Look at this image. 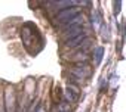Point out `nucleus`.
Returning a JSON list of instances; mask_svg holds the SVG:
<instances>
[{"label":"nucleus","instance_id":"obj_1","mask_svg":"<svg viewBox=\"0 0 126 112\" xmlns=\"http://www.w3.org/2000/svg\"><path fill=\"white\" fill-rule=\"evenodd\" d=\"M79 12H80V8H76V6L68 8V9H62V11L56 15V21H58L59 24L64 25V24H65V22H68L70 19L76 18V16L79 15Z\"/></svg>","mask_w":126,"mask_h":112},{"label":"nucleus","instance_id":"obj_2","mask_svg":"<svg viewBox=\"0 0 126 112\" xmlns=\"http://www.w3.org/2000/svg\"><path fill=\"white\" fill-rule=\"evenodd\" d=\"M71 74L76 77V80L82 81V80H85V78H88V77L91 75V68H89L88 65H82V64H79L77 68L71 69Z\"/></svg>","mask_w":126,"mask_h":112},{"label":"nucleus","instance_id":"obj_3","mask_svg":"<svg viewBox=\"0 0 126 112\" xmlns=\"http://www.w3.org/2000/svg\"><path fill=\"white\" fill-rule=\"evenodd\" d=\"M82 24H83V16L77 15L76 18L70 19L68 22H65L64 25H62V30H64V31H67V30H74V28H80V25H82Z\"/></svg>","mask_w":126,"mask_h":112},{"label":"nucleus","instance_id":"obj_4","mask_svg":"<svg viewBox=\"0 0 126 112\" xmlns=\"http://www.w3.org/2000/svg\"><path fill=\"white\" fill-rule=\"evenodd\" d=\"M86 37H88L86 33H82V34H79L77 37L67 40V41H65V47H77V46H80V43H82Z\"/></svg>","mask_w":126,"mask_h":112},{"label":"nucleus","instance_id":"obj_5","mask_svg":"<svg viewBox=\"0 0 126 112\" xmlns=\"http://www.w3.org/2000/svg\"><path fill=\"white\" fill-rule=\"evenodd\" d=\"M71 61H73V62H79V64H82V62L88 61V53H86V52L77 53L76 56H73V58H71Z\"/></svg>","mask_w":126,"mask_h":112},{"label":"nucleus","instance_id":"obj_6","mask_svg":"<svg viewBox=\"0 0 126 112\" xmlns=\"http://www.w3.org/2000/svg\"><path fill=\"white\" fill-rule=\"evenodd\" d=\"M58 112H71L70 103H68V102H62V103H59V106H58Z\"/></svg>","mask_w":126,"mask_h":112},{"label":"nucleus","instance_id":"obj_7","mask_svg":"<svg viewBox=\"0 0 126 112\" xmlns=\"http://www.w3.org/2000/svg\"><path fill=\"white\" fill-rule=\"evenodd\" d=\"M65 97H67L68 103H73V102H76V100H77V94H73L70 90H67V91H65Z\"/></svg>","mask_w":126,"mask_h":112},{"label":"nucleus","instance_id":"obj_8","mask_svg":"<svg viewBox=\"0 0 126 112\" xmlns=\"http://www.w3.org/2000/svg\"><path fill=\"white\" fill-rule=\"evenodd\" d=\"M101 55H102V49H101V47H98V49H96V62H99V61H101Z\"/></svg>","mask_w":126,"mask_h":112}]
</instances>
